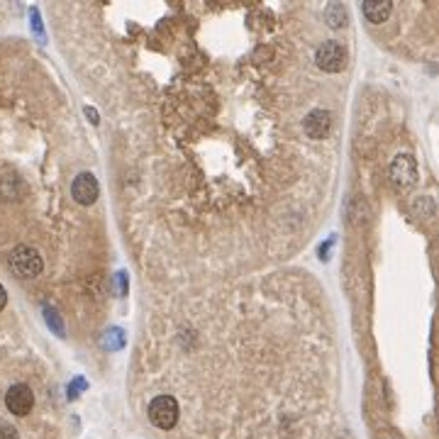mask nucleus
Here are the masks:
<instances>
[{"instance_id": "nucleus-7", "label": "nucleus", "mask_w": 439, "mask_h": 439, "mask_svg": "<svg viewBox=\"0 0 439 439\" xmlns=\"http://www.w3.org/2000/svg\"><path fill=\"white\" fill-rule=\"evenodd\" d=\"M303 127L310 140H325L332 130V115H329V110H313L308 112Z\"/></svg>"}, {"instance_id": "nucleus-9", "label": "nucleus", "mask_w": 439, "mask_h": 439, "mask_svg": "<svg viewBox=\"0 0 439 439\" xmlns=\"http://www.w3.org/2000/svg\"><path fill=\"white\" fill-rule=\"evenodd\" d=\"M325 22H327L332 29L344 27V24H347V8L339 3H332L327 10H325Z\"/></svg>"}, {"instance_id": "nucleus-11", "label": "nucleus", "mask_w": 439, "mask_h": 439, "mask_svg": "<svg viewBox=\"0 0 439 439\" xmlns=\"http://www.w3.org/2000/svg\"><path fill=\"white\" fill-rule=\"evenodd\" d=\"M5 303H8V293H5L3 283H0V310H3V308H5Z\"/></svg>"}, {"instance_id": "nucleus-5", "label": "nucleus", "mask_w": 439, "mask_h": 439, "mask_svg": "<svg viewBox=\"0 0 439 439\" xmlns=\"http://www.w3.org/2000/svg\"><path fill=\"white\" fill-rule=\"evenodd\" d=\"M391 179L398 188H410L417 181V164L410 154H398L391 164Z\"/></svg>"}, {"instance_id": "nucleus-4", "label": "nucleus", "mask_w": 439, "mask_h": 439, "mask_svg": "<svg viewBox=\"0 0 439 439\" xmlns=\"http://www.w3.org/2000/svg\"><path fill=\"white\" fill-rule=\"evenodd\" d=\"M5 405H8V410L13 412V415L24 417L34 405L32 388L24 386V383H15V386H10L8 393H5Z\"/></svg>"}, {"instance_id": "nucleus-3", "label": "nucleus", "mask_w": 439, "mask_h": 439, "mask_svg": "<svg viewBox=\"0 0 439 439\" xmlns=\"http://www.w3.org/2000/svg\"><path fill=\"white\" fill-rule=\"evenodd\" d=\"M315 61H318V66L322 68V71L337 73L342 71L344 64H347V49L339 42H325L322 47L318 49V54H315Z\"/></svg>"}, {"instance_id": "nucleus-2", "label": "nucleus", "mask_w": 439, "mask_h": 439, "mask_svg": "<svg viewBox=\"0 0 439 439\" xmlns=\"http://www.w3.org/2000/svg\"><path fill=\"white\" fill-rule=\"evenodd\" d=\"M149 420L159 430H171L179 422V403L171 396H156L149 403Z\"/></svg>"}, {"instance_id": "nucleus-1", "label": "nucleus", "mask_w": 439, "mask_h": 439, "mask_svg": "<svg viewBox=\"0 0 439 439\" xmlns=\"http://www.w3.org/2000/svg\"><path fill=\"white\" fill-rule=\"evenodd\" d=\"M10 269H13L20 278H37V276L42 274L44 264L37 249L22 244V246H15L13 254H10Z\"/></svg>"}, {"instance_id": "nucleus-6", "label": "nucleus", "mask_w": 439, "mask_h": 439, "mask_svg": "<svg viewBox=\"0 0 439 439\" xmlns=\"http://www.w3.org/2000/svg\"><path fill=\"white\" fill-rule=\"evenodd\" d=\"M71 195L78 205H93L98 200V181L93 174H78L71 184Z\"/></svg>"}, {"instance_id": "nucleus-10", "label": "nucleus", "mask_w": 439, "mask_h": 439, "mask_svg": "<svg viewBox=\"0 0 439 439\" xmlns=\"http://www.w3.org/2000/svg\"><path fill=\"white\" fill-rule=\"evenodd\" d=\"M0 439H17V430L10 422H0Z\"/></svg>"}, {"instance_id": "nucleus-8", "label": "nucleus", "mask_w": 439, "mask_h": 439, "mask_svg": "<svg viewBox=\"0 0 439 439\" xmlns=\"http://www.w3.org/2000/svg\"><path fill=\"white\" fill-rule=\"evenodd\" d=\"M391 10H393L391 0H366V3H364V15H366V20L373 24L386 22Z\"/></svg>"}]
</instances>
